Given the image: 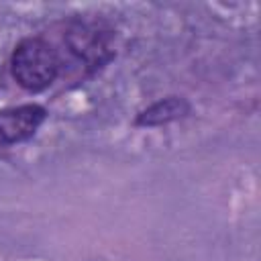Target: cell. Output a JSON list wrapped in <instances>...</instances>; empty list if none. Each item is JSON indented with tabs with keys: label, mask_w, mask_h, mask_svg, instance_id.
Masks as SVG:
<instances>
[{
	"label": "cell",
	"mask_w": 261,
	"mask_h": 261,
	"mask_svg": "<svg viewBox=\"0 0 261 261\" xmlns=\"http://www.w3.org/2000/svg\"><path fill=\"white\" fill-rule=\"evenodd\" d=\"M59 71L61 59L57 49L41 37L22 39L10 55V73L27 92H43L57 80Z\"/></svg>",
	"instance_id": "6da1fadb"
},
{
	"label": "cell",
	"mask_w": 261,
	"mask_h": 261,
	"mask_svg": "<svg viewBox=\"0 0 261 261\" xmlns=\"http://www.w3.org/2000/svg\"><path fill=\"white\" fill-rule=\"evenodd\" d=\"M45 118L47 110L39 104H22L0 110V151L29 141Z\"/></svg>",
	"instance_id": "7a4b0ae2"
},
{
	"label": "cell",
	"mask_w": 261,
	"mask_h": 261,
	"mask_svg": "<svg viewBox=\"0 0 261 261\" xmlns=\"http://www.w3.org/2000/svg\"><path fill=\"white\" fill-rule=\"evenodd\" d=\"M188 112H190V104L184 98L169 96V98H163V100L151 104L147 110H143L137 116L135 124L137 126H159V124L171 122L175 118H181Z\"/></svg>",
	"instance_id": "3957f363"
},
{
	"label": "cell",
	"mask_w": 261,
	"mask_h": 261,
	"mask_svg": "<svg viewBox=\"0 0 261 261\" xmlns=\"http://www.w3.org/2000/svg\"><path fill=\"white\" fill-rule=\"evenodd\" d=\"M69 47L73 53H77L82 59L86 61H102L100 53L106 49V41L100 37V33H96L94 27L90 24H80L77 29L69 31Z\"/></svg>",
	"instance_id": "277c9868"
}]
</instances>
